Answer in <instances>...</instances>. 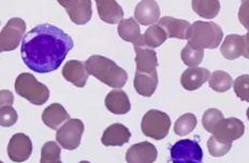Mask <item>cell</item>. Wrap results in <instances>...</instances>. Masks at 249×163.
Instances as JSON below:
<instances>
[{
	"mask_svg": "<svg viewBox=\"0 0 249 163\" xmlns=\"http://www.w3.org/2000/svg\"><path fill=\"white\" fill-rule=\"evenodd\" d=\"M80 163H90V162H88V161H81Z\"/></svg>",
	"mask_w": 249,
	"mask_h": 163,
	"instance_id": "39",
	"label": "cell"
},
{
	"mask_svg": "<svg viewBox=\"0 0 249 163\" xmlns=\"http://www.w3.org/2000/svg\"><path fill=\"white\" fill-rule=\"evenodd\" d=\"M118 35L121 38L127 42H131L134 45L140 44L142 40L141 29L138 22L133 18L123 19L118 23Z\"/></svg>",
	"mask_w": 249,
	"mask_h": 163,
	"instance_id": "24",
	"label": "cell"
},
{
	"mask_svg": "<svg viewBox=\"0 0 249 163\" xmlns=\"http://www.w3.org/2000/svg\"><path fill=\"white\" fill-rule=\"evenodd\" d=\"M171 119L168 114L158 109H150L143 116L141 129L147 138L160 141L169 134Z\"/></svg>",
	"mask_w": 249,
	"mask_h": 163,
	"instance_id": "5",
	"label": "cell"
},
{
	"mask_svg": "<svg viewBox=\"0 0 249 163\" xmlns=\"http://www.w3.org/2000/svg\"><path fill=\"white\" fill-rule=\"evenodd\" d=\"M73 45L71 36L60 28L43 24L36 26L25 35L20 54L30 70L49 73L58 69Z\"/></svg>",
	"mask_w": 249,
	"mask_h": 163,
	"instance_id": "1",
	"label": "cell"
},
{
	"mask_svg": "<svg viewBox=\"0 0 249 163\" xmlns=\"http://www.w3.org/2000/svg\"><path fill=\"white\" fill-rule=\"evenodd\" d=\"M245 132V125L242 120L235 117L222 119L215 128L213 135L226 143L232 144L233 141H236L243 136Z\"/></svg>",
	"mask_w": 249,
	"mask_h": 163,
	"instance_id": "9",
	"label": "cell"
},
{
	"mask_svg": "<svg viewBox=\"0 0 249 163\" xmlns=\"http://www.w3.org/2000/svg\"><path fill=\"white\" fill-rule=\"evenodd\" d=\"M210 87L216 92H225L231 89L233 80L229 73L226 71H214L210 76Z\"/></svg>",
	"mask_w": 249,
	"mask_h": 163,
	"instance_id": "27",
	"label": "cell"
},
{
	"mask_svg": "<svg viewBox=\"0 0 249 163\" xmlns=\"http://www.w3.org/2000/svg\"><path fill=\"white\" fill-rule=\"evenodd\" d=\"M196 126V118L194 114L187 113L180 116L174 125V132L179 136L191 133Z\"/></svg>",
	"mask_w": 249,
	"mask_h": 163,
	"instance_id": "29",
	"label": "cell"
},
{
	"mask_svg": "<svg viewBox=\"0 0 249 163\" xmlns=\"http://www.w3.org/2000/svg\"><path fill=\"white\" fill-rule=\"evenodd\" d=\"M224 33L220 26L213 22L198 20L191 25L189 42L199 49H216L220 45Z\"/></svg>",
	"mask_w": 249,
	"mask_h": 163,
	"instance_id": "3",
	"label": "cell"
},
{
	"mask_svg": "<svg viewBox=\"0 0 249 163\" xmlns=\"http://www.w3.org/2000/svg\"><path fill=\"white\" fill-rule=\"evenodd\" d=\"M87 71L106 85L122 88L127 83L128 74L113 60L100 55H92L85 62Z\"/></svg>",
	"mask_w": 249,
	"mask_h": 163,
	"instance_id": "2",
	"label": "cell"
},
{
	"mask_svg": "<svg viewBox=\"0 0 249 163\" xmlns=\"http://www.w3.org/2000/svg\"><path fill=\"white\" fill-rule=\"evenodd\" d=\"M211 72L205 68H188L184 71L180 77V83L186 91H196L207 81L210 80Z\"/></svg>",
	"mask_w": 249,
	"mask_h": 163,
	"instance_id": "16",
	"label": "cell"
},
{
	"mask_svg": "<svg viewBox=\"0 0 249 163\" xmlns=\"http://www.w3.org/2000/svg\"><path fill=\"white\" fill-rule=\"evenodd\" d=\"M233 89L242 101L249 102V74L238 76L233 84Z\"/></svg>",
	"mask_w": 249,
	"mask_h": 163,
	"instance_id": "33",
	"label": "cell"
},
{
	"mask_svg": "<svg viewBox=\"0 0 249 163\" xmlns=\"http://www.w3.org/2000/svg\"><path fill=\"white\" fill-rule=\"evenodd\" d=\"M245 47V36L240 35H229L221 43L220 53L228 60H234L243 56Z\"/></svg>",
	"mask_w": 249,
	"mask_h": 163,
	"instance_id": "21",
	"label": "cell"
},
{
	"mask_svg": "<svg viewBox=\"0 0 249 163\" xmlns=\"http://www.w3.org/2000/svg\"><path fill=\"white\" fill-rule=\"evenodd\" d=\"M157 157L158 151L155 145L149 142H141L127 150L126 160L128 163H154Z\"/></svg>",
	"mask_w": 249,
	"mask_h": 163,
	"instance_id": "12",
	"label": "cell"
},
{
	"mask_svg": "<svg viewBox=\"0 0 249 163\" xmlns=\"http://www.w3.org/2000/svg\"><path fill=\"white\" fill-rule=\"evenodd\" d=\"M62 76L74 86L83 88L86 85L89 73L84 62L80 60H69L62 68Z\"/></svg>",
	"mask_w": 249,
	"mask_h": 163,
	"instance_id": "14",
	"label": "cell"
},
{
	"mask_svg": "<svg viewBox=\"0 0 249 163\" xmlns=\"http://www.w3.org/2000/svg\"><path fill=\"white\" fill-rule=\"evenodd\" d=\"M203 151L198 142L180 140L171 148L172 163H202Z\"/></svg>",
	"mask_w": 249,
	"mask_h": 163,
	"instance_id": "7",
	"label": "cell"
},
{
	"mask_svg": "<svg viewBox=\"0 0 249 163\" xmlns=\"http://www.w3.org/2000/svg\"><path fill=\"white\" fill-rule=\"evenodd\" d=\"M1 163H3V162H1Z\"/></svg>",
	"mask_w": 249,
	"mask_h": 163,
	"instance_id": "40",
	"label": "cell"
},
{
	"mask_svg": "<svg viewBox=\"0 0 249 163\" xmlns=\"http://www.w3.org/2000/svg\"><path fill=\"white\" fill-rule=\"evenodd\" d=\"M231 147L232 144L218 140L214 135H212L207 142V148L213 157H222L227 155L230 151Z\"/></svg>",
	"mask_w": 249,
	"mask_h": 163,
	"instance_id": "32",
	"label": "cell"
},
{
	"mask_svg": "<svg viewBox=\"0 0 249 163\" xmlns=\"http://www.w3.org/2000/svg\"><path fill=\"white\" fill-rule=\"evenodd\" d=\"M60 6L66 9L72 22L76 25H84L91 18L92 10L90 0H68L58 1Z\"/></svg>",
	"mask_w": 249,
	"mask_h": 163,
	"instance_id": "10",
	"label": "cell"
},
{
	"mask_svg": "<svg viewBox=\"0 0 249 163\" xmlns=\"http://www.w3.org/2000/svg\"><path fill=\"white\" fill-rule=\"evenodd\" d=\"M133 85L140 96L146 98L152 97L158 86L157 71L153 73L136 72Z\"/></svg>",
	"mask_w": 249,
	"mask_h": 163,
	"instance_id": "20",
	"label": "cell"
},
{
	"mask_svg": "<svg viewBox=\"0 0 249 163\" xmlns=\"http://www.w3.org/2000/svg\"><path fill=\"white\" fill-rule=\"evenodd\" d=\"M204 58V51L191 44L190 42L181 51V60L190 68L198 67Z\"/></svg>",
	"mask_w": 249,
	"mask_h": 163,
	"instance_id": "28",
	"label": "cell"
},
{
	"mask_svg": "<svg viewBox=\"0 0 249 163\" xmlns=\"http://www.w3.org/2000/svg\"><path fill=\"white\" fill-rule=\"evenodd\" d=\"M15 91L35 105H42L50 98V91L30 73H22L15 80Z\"/></svg>",
	"mask_w": 249,
	"mask_h": 163,
	"instance_id": "4",
	"label": "cell"
},
{
	"mask_svg": "<svg viewBox=\"0 0 249 163\" xmlns=\"http://www.w3.org/2000/svg\"><path fill=\"white\" fill-rule=\"evenodd\" d=\"M13 94L9 91H0V108L2 107H12L13 103Z\"/></svg>",
	"mask_w": 249,
	"mask_h": 163,
	"instance_id": "36",
	"label": "cell"
},
{
	"mask_svg": "<svg viewBox=\"0 0 249 163\" xmlns=\"http://www.w3.org/2000/svg\"><path fill=\"white\" fill-rule=\"evenodd\" d=\"M167 39L168 36L165 31L159 25H153L149 26L147 30L145 31V34L142 36L141 42L138 45L146 46L148 49L153 50L162 45Z\"/></svg>",
	"mask_w": 249,
	"mask_h": 163,
	"instance_id": "25",
	"label": "cell"
},
{
	"mask_svg": "<svg viewBox=\"0 0 249 163\" xmlns=\"http://www.w3.org/2000/svg\"><path fill=\"white\" fill-rule=\"evenodd\" d=\"M238 20L244 27L249 30V0L242 1L240 10H238Z\"/></svg>",
	"mask_w": 249,
	"mask_h": 163,
	"instance_id": "35",
	"label": "cell"
},
{
	"mask_svg": "<svg viewBox=\"0 0 249 163\" xmlns=\"http://www.w3.org/2000/svg\"><path fill=\"white\" fill-rule=\"evenodd\" d=\"M84 129V124L81 119H69L62 127L57 130L56 140L62 148L74 150L81 144Z\"/></svg>",
	"mask_w": 249,
	"mask_h": 163,
	"instance_id": "6",
	"label": "cell"
},
{
	"mask_svg": "<svg viewBox=\"0 0 249 163\" xmlns=\"http://www.w3.org/2000/svg\"><path fill=\"white\" fill-rule=\"evenodd\" d=\"M131 132L122 124H113L106 129L101 138L102 144L105 146H123L129 142Z\"/></svg>",
	"mask_w": 249,
	"mask_h": 163,
	"instance_id": "17",
	"label": "cell"
},
{
	"mask_svg": "<svg viewBox=\"0 0 249 163\" xmlns=\"http://www.w3.org/2000/svg\"><path fill=\"white\" fill-rule=\"evenodd\" d=\"M158 25L165 31L168 38L189 40L191 25L187 20L172 17H164L159 19Z\"/></svg>",
	"mask_w": 249,
	"mask_h": 163,
	"instance_id": "13",
	"label": "cell"
},
{
	"mask_svg": "<svg viewBox=\"0 0 249 163\" xmlns=\"http://www.w3.org/2000/svg\"><path fill=\"white\" fill-rule=\"evenodd\" d=\"M26 33V23L22 18H14L9 20L0 34V51L10 52L17 49Z\"/></svg>",
	"mask_w": 249,
	"mask_h": 163,
	"instance_id": "8",
	"label": "cell"
},
{
	"mask_svg": "<svg viewBox=\"0 0 249 163\" xmlns=\"http://www.w3.org/2000/svg\"><path fill=\"white\" fill-rule=\"evenodd\" d=\"M247 118H248V120H249V108H248V109H247Z\"/></svg>",
	"mask_w": 249,
	"mask_h": 163,
	"instance_id": "38",
	"label": "cell"
},
{
	"mask_svg": "<svg viewBox=\"0 0 249 163\" xmlns=\"http://www.w3.org/2000/svg\"><path fill=\"white\" fill-rule=\"evenodd\" d=\"M18 122V113L12 107L0 108V126L11 127Z\"/></svg>",
	"mask_w": 249,
	"mask_h": 163,
	"instance_id": "34",
	"label": "cell"
},
{
	"mask_svg": "<svg viewBox=\"0 0 249 163\" xmlns=\"http://www.w3.org/2000/svg\"><path fill=\"white\" fill-rule=\"evenodd\" d=\"M222 119H225L224 114H222L219 109H209L203 114V118H202V125H203L204 129L213 134L215 128L218 126Z\"/></svg>",
	"mask_w": 249,
	"mask_h": 163,
	"instance_id": "31",
	"label": "cell"
},
{
	"mask_svg": "<svg viewBox=\"0 0 249 163\" xmlns=\"http://www.w3.org/2000/svg\"><path fill=\"white\" fill-rule=\"evenodd\" d=\"M106 107L108 111L116 115H124L131 109V104L127 93L122 89L107 93L106 98Z\"/></svg>",
	"mask_w": 249,
	"mask_h": 163,
	"instance_id": "22",
	"label": "cell"
},
{
	"mask_svg": "<svg viewBox=\"0 0 249 163\" xmlns=\"http://www.w3.org/2000/svg\"><path fill=\"white\" fill-rule=\"evenodd\" d=\"M60 147L55 142H46L41 149L40 163H62Z\"/></svg>",
	"mask_w": 249,
	"mask_h": 163,
	"instance_id": "30",
	"label": "cell"
},
{
	"mask_svg": "<svg viewBox=\"0 0 249 163\" xmlns=\"http://www.w3.org/2000/svg\"><path fill=\"white\" fill-rule=\"evenodd\" d=\"M70 119L69 113L58 103H53L46 108L42 114L43 123L53 130H58L60 125Z\"/></svg>",
	"mask_w": 249,
	"mask_h": 163,
	"instance_id": "23",
	"label": "cell"
},
{
	"mask_svg": "<svg viewBox=\"0 0 249 163\" xmlns=\"http://www.w3.org/2000/svg\"><path fill=\"white\" fill-rule=\"evenodd\" d=\"M98 14L107 24H116L123 20L124 11L115 0H97Z\"/></svg>",
	"mask_w": 249,
	"mask_h": 163,
	"instance_id": "19",
	"label": "cell"
},
{
	"mask_svg": "<svg viewBox=\"0 0 249 163\" xmlns=\"http://www.w3.org/2000/svg\"><path fill=\"white\" fill-rule=\"evenodd\" d=\"M194 11L205 18H214L219 13L220 2L218 0H194Z\"/></svg>",
	"mask_w": 249,
	"mask_h": 163,
	"instance_id": "26",
	"label": "cell"
},
{
	"mask_svg": "<svg viewBox=\"0 0 249 163\" xmlns=\"http://www.w3.org/2000/svg\"><path fill=\"white\" fill-rule=\"evenodd\" d=\"M160 18V8L155 0H143L134 10V19L144 26L154 25Z\"/></svg>",
	"mask_w": 249,
	"mask_h": 163,
	"instance_id": "15",
	"label": "cell"
},
{
	"mask_svg": "<svg viewBox=\"0 0 249 163\" xmlns=\"http://www.w3.org/2000/svg\"><path fill=\"white\" fill-rule=\"evenodd\" d=\"M33 152V143L29 136L24 133L14 134L8 145L9 158L14 162H24L29 159Z\"/></svg>",
	"mask_w": 249,
	"mask_h": 163,
	"instance_id": "11",
	"label": "cell"
},
{
	"mask_svg": "<svg viewBox=\"0 0 249 163\" xmlns=\"http://www.w3.org/2000/svg\"><path fill=\"white\" fill-rule=\"evenodd\" d=\"M136 51V65L137 72L141 73H153L158 66L157 54L152 49L146 46L134 45Z\"/></svg>",
	"mask_w": 249,
	"mask_h": 163,
	"instance_id": "18",
	"label": "cell"
},
{
	"mask_svg": "<svg viewBox=\"0 0 249 163\" xmlns=\"http://www.w3.org/2000/svg\"><path fill=\"white\" fill-rule=\"evenodd\" d=\"M244 36H245V47H244L243 56L245 57V58L249 59V30L247 31V34Z\"/></svg>",
	"mask_w": 249,
	"mask_h": 163,
	"instance_id": "37",
	"label": "cell"
}]
</instances>
